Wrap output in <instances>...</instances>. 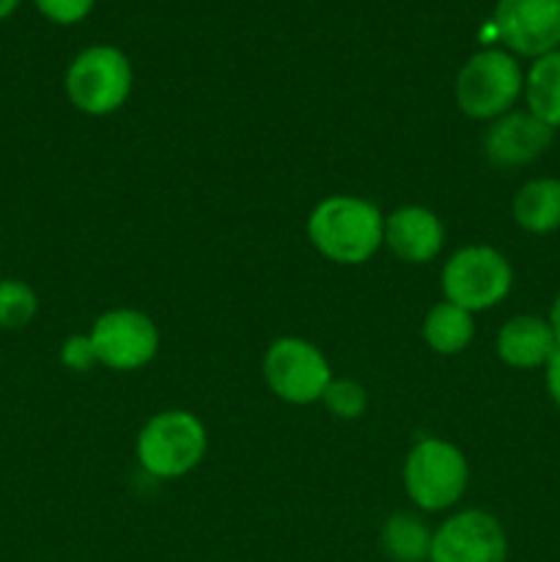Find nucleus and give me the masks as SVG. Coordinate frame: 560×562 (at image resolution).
<instances>
[{"instance_id": "obj_5", "label": "nucleus", "mask_w": 560, "mask_h": 562, "mask_svg": "<svg viewBox=\"0 0 560 562\" xmlns=\"http://www.w3.org/2000/svg\"><path fill=\"white\" fill-rule=\"evenodd\" d=\"M519 93V64L503 49H481L456 75V104L470 119H500L514 108Z\"/></svg>"}, {"instance_id": "obj_9", "label": "nucleus", "mask_w": 560, "mask_h": 562, "mask_svg": "<svg viewBox=\"0 0 560 562\" xmlns=\"http://www.w3.org/2000/svg\"><path fill=\"white\" fill-rule=\"evenodd\" d=\"M508 538L486 510H461L434 530L428 562H505Z\"/></svg>"}, {"instance_id": "obj_24", "label": "nucleus", "mask_w": 560, "mask_h": 562, "mask_svg": "<svg viewBox=\"0 0 560 562\" xmlns=\"http://www.w3.org/2000/svg\"><path fill=\"white\" fill-rule=\"evenodd\" d=\"M16 5H20V0H0V22L9 20L16 11Z\"/></svg>"}, {"instance_id": "obj_7", "label": "nucleus", "mask_w": 560, "mask_h": 562, "mask_svg": "<svg viewBox=\"0 0 560 562\" xmlns=\"http://www.w3.org/2000/svg\"><path fill=\"white\" fill-rule=\"evenodd\" d=\"M264 379L285 404L307 406L322 401L333 371L322 351L302 338H280L264 355Z\"/></svg>"}, {"instance_id": "obj_18", "label": "nucleus", "mask_w": 560, "mask_h": 562, "mask_svg": "<svg viewBox=\"0 0 560 562\" xmlns=\"http://www.w3.org/2000/svg\"><path fill=\"white\" fill-rule=\"evenodd\" d=\"M38 296L25 280H0V329H22L36 318Z\"/></svg>"}, {"instance_id": "obj_13", "label": "nucleus", "mask_w": 560, "mask_h": 562, "mask_svg": "<svg viewBox=\"0 0 560 562\" xmlns=\"http://www.w3.org/2000/svg\"><path fill=\"white\" fill-rule=\"evenodd\" d=\"M558 349L552 324L538 316H516L503 324L497 335V355L511 368L547 366Z\"/></svg>"}, {"instance_id": "obj_1", "label": "nucleus", "mask_w": 560, "mask_h": 562, "mask_svg": "<svg viewBox=\"0 0 560 562\" xmlns=\"http://www.w3.org/2000/svg\"><path fill=\"white\" fill-rule=\"evenodd\" d=\"M307 239L327 261L357 267L384 245V217L362 198H324L307 217Z\"/></svg>"}, {"instance_id": "obj_8", "label": "nucleus", "mask_w": 560, "mask_h": 562, "mask_svg": "<svg viewBox=\"0 0 560 562\" xmlns=\"http://www.w3.org/2000/svg\"><path fill=\"white\" fill-rule=\"evenodd\" d=\"M97 360L110 371H137L148 366L159 349V333L152 318L132 307L108 311L93 322L91 333Z\"/></svg>"}, {"instance_id": "obj_15", "label": "nucleus", "mask_w": 560, "mask_h": 562, "mask_svg": "<svg viewBox=\"0 0 560 562\" xmlns=\"http://www.w3.org/2000/svg\"><path fill=\"white\" fill-rule=\"evenodd\" d=\"M514 220L530 234H549L560 228V181H527L514 198Z\"/></svg>"}, {"instance_id": "obj_10", "label": "nucleus", "mask_w": 560, "mask_h": 562, "mask_svg": "<svg viewBox=\"0 0 560 562\" xmlns=\"http://www.w3.org/2000/svg\"><path fill=\"white\" fill-rule=\"evenodd\" d=\"M492 22L500 42L527 58L560 49V0H500Z\"/></svg>"}, {"instance_id": "obj_4", "label": "nucleus", "mask_w": 560, "mask_h": 562, "mask_svg": "<svg viewBox=\"0 0 560 562\" xmlns=\"http://www.w3.org/2000/svg\"><path fill=\"white\" fill-rule=\"evenodd\" d=\"M64 86L66 97L80 113L110 115L130 99L132 64L119 47L97 44L71 60Z\"/></svg>"}, {"instance_id": "obj_21", "label": "nucleus", "mask_w": 560, "mask_h": 562, "mask_svg": "<svg viewBox=\"0 0 560 562\" xmlns=\"http://www.w3.org/2000/svg\"><path fill=\"white\" fill-rule=\"evenodd\" d=\"M60 362L71 371H91L97 366V351L88 335H71L64 346H60Z\"/></svg>"}, {"instance_id": "obj_19", "label": "nucleus", "mask_w": 560, "mask_h": 562, "mask_svg": "<svg viewBox=\"0 0 560 562\" xmlns=\"http://www.w3.org/2000/svg\"><path fill=\"white\" fill-rule=\"evenodd\" d=\"M324 406L340 420H357L368 406V393L355 379H333L322 395Z\"/></svg>"}, {"instance_id": "obj_23", "label": "nucleus", "mask_w": 560, "mask_h": 562, "mask_svg": "<svg viewBox=\"0 0 560 562\" xmlns=\"http://www.w3.org/2000/svg\"><path fill=\"white\" fill-rule=\"evenodd\" d=\"M549 324H552L555 340H558V346H560V294H558V300H555V305H552V316H549Z\"/></svg>"}, {"instance_id": "obj_16", "label": "nucleus", "mask_w": 560, "mask_h": 562, "mask_svg": "<svg viewBox=\"0 0 560 562\" xmlns=\"http://www.w3.org/2000/svg\"><path fill=\"white\" fill-rule=\"evenodd\" d=\"M527 108L547 126H560V49L541 55L525 82Z\"/></svg>"}, {"instance_id": "obj_11", "label": "nucleus", "mask_w": 560, "mask_h": 562, "mask_svg": "<svg viewBox=\"0 0 560 562\" xmlns=\"http://www.w3.org/2000/svg\"><path fill=\"white\" fill-rule=\"evenodd\" d=\"M555 130L533 113H505L483 135L486 159L500 170L522 168L552 146Z\"/></svg>"}, {"instance_id": "obj_6", "label": "nucleus", "mask_w": 560, "mask_h": 562, "mask_svg": "<svg viewBox=\"0 0 560 562\" xmlns=\"http://www.w3.org/2000/svg\"><path fill=\"white\" fill-rule=\"evenodd\" d=\"M514 272L503 252L486 245L456 250L443 269L445 300L464 311H489L508 296Z\"/></svg>"}, {"instance_id": "obj_22", "label": "nucleus", "mask_w": 560, "mask_h": 562, "mask_svg": "<svg viewBox=\"0 0 560 562\" xmlns=\"http://www.w3.org/2000/svg\"><path fill=\"white\" fill-rule=\"evenodd\" d=\"M547 390L552 395L555 404L560 406V346L555 349V355L547 360Z\"/></svg>"}, {"instance_id": "obj_12", "label": "nucleus", "mask_w": 560, "mask_h": 562, "mask_svg": "<svg viewBox=\"0 0 560 562\" xmlns=\"http://www.w3.org/2000/svg\"><path fill=\"white\" fill-rule=\"evenodd\" d=\"M445 228L426 206H401L384 217V245L406 263H428L443 250Z\"/></svg>"}, {"instance_id": "obj_2", "label": "nucleus", "mask_w": 560, "mask_h": 562, "mask_svg": "<svg viewBox=\"0 0 560 562\" xmlns=\"http://www.w3.org/2000/svg\"><path fill=\"white\" fill-rule=\"evenodd\" d=\"M470 467L453 442L426 437L406 453L404 488L406 497L421 510H448L464 497Z\"/></svg>"}, {"instance_id": "obj_14", "label": "nucleus", "mask_w": 560, "mask_h": 562, "mask_svg": "<svg viewBox=\"0 0 560 562\" xmlns=\"http://www.w3.org/2000/svg\"><path fill=\"white\" fill-rule=\"evenodd\" d=\"M475 335L472 313L453 302H439L423 318V338L437 355H461Z\"/></svg>"}, {"instance_id": "obj_17", "label": "nucleus", "mask_w": 560, "mask_h": 562, "mask_svg": "<svg viewBox=\"0 0 560 562\" xmlns=\"http://www.w3.org/2000/svg\"><path fill=\"white\" fill-rule=\"evenodd\" d=\"M434 532L415 514H393L382 527V549L395 562H423L432 552Z\"/></svg>"}, {"instance_id": "obj_3", "label": "nucleus", "mask_w": 560, "mask_h": 562, "mask_svg": "<svg viewBox=\"0 0 560 562\" xmlns=\"http://www.w3.org/2000/svg\"><path fill=\"white\" fill-rule=\"evenodd\" d=\"M206 453V428L192 412L170 409L154 415L137 437V461L159 481H173L195 470Z\"/></svg>"}, {"instance_id": "obj_20", "label": "nucleus", "mask_w": 560, "mask_h": 562, "mask_svg": "<svg viewBox=\"0 0 560 562\" xmlns=\"http://www.w3.org/2000/svg\"><path fill=\"white\" fill-rule=\"evenodd\" d=\"M33 3L55 25H75L93 9V0H33Z\"/></svg>"}]
</instances>
